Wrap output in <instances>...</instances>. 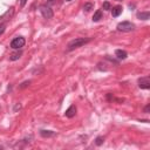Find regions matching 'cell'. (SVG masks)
I'll return each mask as SVG.
<instances>
[{"mask_svg":"<svg viewBox=\"0 0 150 150\" xmlns=\"http://www.w3.org/2000/svg\"><path fill=\"white\" fill-rule=\"evenodd\" d=\"M116 1H122V0H116Z\"/></svg>","mask_w":150,"mask_h":150,"instance_id":"obj_23","label":"cell"},{"mask_svg":"<svg viewBox=\"0 0 150 150\" xmlns=\"http://www.w3.org/2000/svg\"><path fill=\"white\" fill-rule=\"evenodd\" d=\"M110 11H111V15H112L114 18H117V16L122 13L123 8H122V6H115V7H112Z\"/></svg>","mask_w":150,"mask_h":150,"instance_id":"obj_8","label":"cell"},{"mask_svg":"<svg viewBox=\"0 0 150 150\" xmlns=\"http://www.w3.org/2000/svg\"><path fill=\"white\" fill-rule=\"evenodd\" d=\"M115 55L117 56V59H120V60H124V59H127V56H128V53H127L125 50H122V49H117V50L115 52Z\"/></svg>","mask_w":150,"mask_h":150,"instance_id":"obj_9","label":"cell"},{"mask_svg":"<svg viewBox=\"0 0 150 150\" xmlns=\"http://www.w3.org/2000/svg\"><path fill=\"white\" fill-rule=\"evenodd\" d=\"M25 43H26V40H25L23 36H16V38H14L12 40L11 48H13V49H20V48H22L25 46Z\"/></svg>","mask_w":150,"mask_h":150,"instance_id":"obj_3","label":"cell"},{"mask_svg":"<svg viewBox=\"0 0 150 150\" xmlns=\"http://www.w3.org/2000/svg\"><path fill=\"white\" fill-rule=\"evenodd\" d=\"M100 19H102V11H101V9H97V11L94 13V15H93V21H94V22H97Z\"/></svg>","mask_w":150,"mask_h":150,"instance_id":"obj_12","label":"cell"},{"mask_svg":"<svg viewBox=\"0 0 150 150\" xmlns=\"http://www.w3.org/2000/svg\"><path fill=\"white\" fill-rule=\"evenodd\" d=\"M94 8V5L91 4V2H87V4H84V6H83V11H86V12H89V11H91Z\"/></svg>","mask_w":150,"mask_h":150,"instance_id":"obj_14","label":"cell"},{"mask_svg":"<svg viewBox=\"0 0 150 150\" xmlns=\"http://www.w3.org/2000/svg\"><path fill=\"white\" fill-rule=\"evenodd\" d=\"M5 28H6V25H5V23L0 25V35H2V34H4V32H5Z\"/></svg>","mask_w":150,"mask_h":150,"instance_id":"obj_17","label":"cell"},{"mask_svg":"<svg viewBox=\"0 0 150 150\" xmlns=\"http://www.w3.org/2000/svg\"><path fill=\"white\" fill-rule=\"evenodd\" d=\"M13 14H14V7H9V8L6 11V13H4V14L0 16V25H2V23H5V22H7L8 20H11L12 16H13Z\"/></svg>","mask_w":150,"mask_h":150,"instance_id":"obj_5","label":"cell"},{"mask_svg":"<svg viewBox=\"0 0 150 150\" xmlns=\"http://www.w3.org/2000/svg\"><path fill=\"white\" fill-rule=\"evenodd\" d=\"M116 28L118 32H131V30H135V25L130 21H122L117 25Z\"/></svg>","mask_w":150,"mask_h":150,"instance_id":"obj_2","label":"cell"},{"mask_svg":"<svg viewBox=\"0 0 150 150\" xmlns=\"http://www.w3.org/2000/svg\"><path fill=\"white\" fill-rule=\"evenodd\" d=\"M29 83H30V81H26V82H23L21 86H20V88H25V87H27V86H29Z\"/></svg>","mask_w":150,"mask_h":150,"instance_id":"obj_18","label":"cell"},{"mask_svg":"<svg viewBox=\"0 0 150 150\" xmlns=\"http://www.w3.org/2000/svg\"><path fill=\"white\" fill-rule=\"evenodd\" d=\"M103 142H104V137H103V136H98V137H96V139H95V144H96V145H102Z\"/></svg>","mask_w":150,"mask_h":150,"instance_id":"obj_15","label":"cell"},{"mask_svg":"<svg viewBox=\"0 0 150 150\" xmlns=\"http://www.w3.org/2000/svg\"><path fill=\"white\" fill-rule=\"evenodd\" d=\"M21 55H22V52L20 50V52H15V53H13L11 56H9V60L11 61H16V60H19L20 57H21Z\"/></svg>","mask_w":150,"mask_h":150,"instance_id":"obj_13","label":"cell"},{"mask_svg":"<svg viewBox=\"0 0 150 150\" xmlns=\"http://www.w3.org/2000/svg\"><path fill=\"white\" fill-rule=\"evenodd\" d=\"M75 114H76V105H74V104H71V105L66 110V112H64L66 117H68V118L74 117V116H75Z\"/></svg>","mask_w":150,"mask_h":150,"instance_id":"obj_7","label":"cell"},{"mask_svg":"<svg viewBox=\"0 0 150 150\" xmlns=\"http://www.w3.org/2000/svg\"><path fill=\"white\" fill-rule=\"evenodd\" d=\"M138 87L141 89H149L150 88V79L149 76H144L138 79Z\"/></svg>","mask_w":150,"mask_h":150,"instance_id":"obj_6","label":"cell"},{"mask_svg":"<svg viewBox=\"0 0 150 150\" xmlns=\"http://www.w3.org/2000/svg\"><path fill=\"white\" fill-rule=\"evenodd\" d=\"M66 1H71V0H66Z\"/></svg>","mask_w":150,"mask_h":150,"instance_id":"obj_22","label":"cell"},{"mask_svg":"<svg viewBox=\"0 0 150 150\" xmlns=\"http://www.w3.org/2000/svg\"><path fill=\"white\" fill-rule=\"evenodd\" d=\"M137 18L139 20H148L150 18V13L149 12H138L137 13Z\"/></svg>","mask_w":150,"mask_h":150,"instance_id":"obj_10","label":"cell"},{"mask_svg":"<svg viewBox=\"0 0 150 150\" xmlns=\"http://www.w3.org/2000/svg\"><path fill=\"white\" fill-rule=\"evenodd\" d=\"M26 2H27V0H20V5H21V6H25Z\"/></svg>","mask_w":150,"mask_h":150,"instance_id":"obj_20","label":"cell"},{"mask_svg":"<svg viewBox=\"0 0 150 150\" xmlns=\"http://www.w3.org/2000/svg\"><path fill=\"white\" fill-rule=\"evenodd\" d=\"M20 108H21V105H20V104H16L15 108H14V110H18V109H20Z\"/></svg>","mask_w":150,"mask_h":150,"instance_id":"obj_21","label":"cell"},{"mask_svg":"<svg viewBox=\"0 0 150 150\" xmlns=\"http://www.w3.org/2000/svg\"><path fill=\"white\" fill-rule=\"evenodd\" d=\"M49 1H53V0H49Z\"/></svg>","mask_w":150,"mask_h":150,"instance_id":"obj_24","label":"cell"},{"mask_svg":"<svg viewBox=\"0 0 150 150\" xmlns=\"http://www.w3.org/2000/svg\"><path fill=\"white\" fill-rule=\"evenodd\" d=\"M90 40H91V38H76V39H74V40H71V41L68 42L67 49H68L69 52H71V50L76 49V48H79V47H81V46L88 43Z\"/></svg>","mask_w":150,"mask_h":150,"instance_id":"obj_1","label":"cell"},{"mask_svg":"<svg viewBox=\"0 0 150 150\" xmlns=\"http://www.w3.org/2000/svg\"><path fill=\"white\" fill-rule=\"evenodd\" d=\"M149 109H150V105H149V104H146V105H145V108H144V112H145V114H149Z\"/></svg>","mask_w":150,"mask_h":150,"instance_id":"obj_19","label":"cell"},{"mask_svg":"<svg viewBox=\"0 0 150 150\" xmlns=\"http://www.w3.org/2000/svg\"><path fill=\"white\" fill-rule=\"evenodd\" d=\"M102 8H103L104 11H110V9H111V5H110L108 1H105V2H103Z\"/></svg>","mask_w":150,"mask_h":150,"instance_id":"obj_16","label":"cell"},{"mask_svg":"<svg viewBox=\"0 0 150 150\" xmlns=\"http://www.w3.org/2000/svg\"><path fill=\"white\" fill-rule=\"evenodd\" d=\"M40 12L45 19H52L53 18V9L48 5H41L40 6Z\"/></svg>","mask_w":150,"mask_h":150,"instance_id":"obj_4","label":"cell"},{"mask_svg":"<svg viewBox=\"0 0 150 150\" xmlns=\"http://www.w3.org/2000/svg\"><path fill=\"white\" fill-rule=\"evenodd\" d=\"M40 135L42 137H52L55 135V132L52 130H40Z\"/></svg>","mask_w":150,"mask_h":150,"instance_id":"obj_11","label":"cell"}]
</instances>
